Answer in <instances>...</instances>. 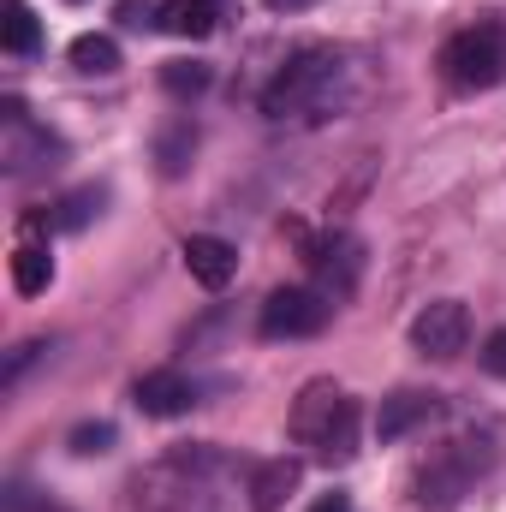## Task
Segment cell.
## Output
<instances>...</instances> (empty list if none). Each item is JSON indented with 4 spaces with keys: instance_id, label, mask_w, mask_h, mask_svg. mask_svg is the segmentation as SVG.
I'll list each match as a JSON object with an SVG mask.
<instances>
[{
    "instance_id": "cell-1",
    "label": "cell",
    "mask_w": 506,
    "mask_h": 512,
    "mask_svg": "<svg viewBox=\"0 0 506 512\" xmlns=\"http://www.w3.org/2000/svg\"><path fill=\"white\" fill-rule=\"evenodd\" d=\"M346 102H352V66H346L340 48H322V42L316 48H298L280 66V78L262 90V108L274 120H304V126L340 114Z\"/></svg>"
},
{
    "instance_id": "cell-2",
    "label": "cell",
    "mask_w": 506,
    "mask_h": 512,
    "mask_svg": "<svg viewBox=\"0 0 506 512\" xmlns=\"http://www.w3.org/2000/svg\"><path fill=\"white\" fill-rule=\"evenodd\" d=\"M441 78L453 90H495L506 84V18H477L441 42Z\"/></svg>"
},
{
    "instance_id": "cell-3",
    "label": "cell",
    "mask_w": 506,
    "mask_h": 512,
    "mask_svg": "<svg viewBox=\"0 0 506 512\" xmlns=\"http://www.w3.org/2000/svg\"><path fill=\"white\" fill-rule=\"evenodd\" d=\"M489 441H471V435H459V441H447L441 453H429L423 465H417V477H411V489H417V501L423 507H453L483 471H489Z\"/></svg>"
},
{
    "instance_id": "cell-4",
    "label": "cell",
    "mask_w": 506,
    "mask_h": 512,
    "mask_svg": "<svg viewBox=\"0 0 506 512\" xmlns=\"http://www.w3.org/2000/svg\"><path fill=\"white\" fill-rule=\"evenodd\" d=\"M60 155H66V143H60L48 126H36L30 108H24L18 96L0 102V167H6L12 179L42 173V167H60Z\"/></svg>"
},
{
    "instance_id": "cell-5",
    "label": "cell",
    "mask_w": 506,
    "mask_h": 512,
    "mask_svg": "<svg viewBox=\"0 0 506 512\" xmlns=\"http://www.w3.org/2000/svg\"><path fill=\"white\" fill-rule=\"evenodd\" d=\"M334 322V298L316 292V286H280L262 298V316H256V334L262 340H310Z\"/></svg>"
},
{
    "instance_id": "cell-6",
    "label": "cell",
    "mask_w": 506,
    "mask_h": 512,
    "mask_svg": "<svg viewBox=\"0 0 506 512\" xmlns=\"http://www.w3.org/2000/svg\"><path fill=\"white\" fill-rule=\"evenodd\" d=\"M298 233V227H292ZM298 245H304V268H310V280H316V292H328L334 304H346L352 292H358V274H364V245L352 239V233H298Z\"/></svg>"
},
{
    "instance_id": "cell-7",
    "label": "cell",
    "mask_w": 506,
    "mask_h": 512,
    "mask_svg": "<svg viewBox=\"0 0 506 512\" xmlns=\"http://www.w3.org/2000/svg\"><path fill=\"white\" fill-rule=\"evenodd\" d=\"M465 340H471V310H465L459 298H435V304H423L417 322H411V346H417L423 358H459Z\"/></svg>"
},
{
    "instance_id": "cell-8",
    "label": "cell",
    "mask_w": 506,
    "mask_h": 512,
    "mask_svg": "<svg viewBox=\"0 0 506 512\" xmlns=\"http://www.w3.org/2000/svg\"><path fill=\"white\" fill-rule=\"evenodd\" d=\"M346 399H352V393L334 387L328 376H322V382H304L298 405H292V441H298V447H322V435L334 429V417H340Z\"/></svg>"
},
{
    "instance_id": "cell-9",
    "label": "cell",
    "mask_w": 506,
    "mask_h": 512,
    "mask_svg": "<svg viewBox=\"0 0 506 512\" xmlns=\"http://www.w3.org/2000/svg\"><path fill=\"white\" fill-rule=\"evenodd\" d=\"M298 483H304V459H292V453H280V459H262V465L251 471V483H245L251 512H280L292 495H298Z\"/></svg>"
},
{
    "instance_id": "cell-10",
    "label": "cell",
    "mask_w": 506,
    "mask_h": 512,
    "mask_svg": "<svg viewBox=\"0 0 506 512\" xmlns=\"http://www.w3.org/2000/svg\"><path fill=\"white\" fill-rule=\"evenodd\" d=\"M441 411V393H423V387H399V393H387L376 411V435L381 441H405L417 423H429Z\"/></svg>"
},
{
    "instance_id": "cell-11",
    "label": "cell",
    "mask_w": 506,
    "mask_h": 512,
    "mask_svg": "<svg viewBox=\"0 0 506 512\" xmlns=\"http://www.w3.org/2000/svg\"><path fill=\"white\" fill-rule=\"evenodd\" d=\"M185 268H191L197 286L221 292V286L239 274V251H233L227 239H215V233H191V239H185Z\"/></svg>"
},
{
    "instance_id": "cell-12",
    "label": "cell",
    "mask_w": 506,
    "mask_h": 512,
    "mask_svg": "<svg viewBox=\"0 0 506 512\" xmlns=\"http://www.w3.org/2000/svg\"><path fill=\"white\" fill-rule=\"evenodd\" d=\"M131 399H137V411H143V417H185V411L197 405V387L185 382L179 370H149V376L137 382Z\"/></svg>"
},
{
    "instance_id": "cell-13",
    "label": "cell",
    "mask_w": 506,
    "mask_h": 512,
    "mask_svg": "<svg viewBox=\"0 0 506 512\" xmlns=\"http://www.w3.org/2000/svg\"><path fill=\"white\" fill-rule=\"evenodd\" d=\"M155 24H161L167 36L203 42V36L221 24V6H215V0H161V6H155Z\"/></svg>"
},
{
    "instance_id": "cell-14",
    "label": "cell",
    "mask_w": 506,
    "mask_h": 512,
    "mask_svg": "<svg viewBox=\"0 0 506 512\" xmlns=\"http://www.w3.org/2000/svg\"><path fill=\"white\" fill-rule=\"evenodd\" d=\"M197 120L191 114H179V120H167V126L155 131V167L167 173V179H179L185 167H191V155H197Z\"/></svg>"
},
{
    "instance_id": "cell-15",
    "label": "cell",
    "mask_w": 506,
    "mask_h": 512,
    "mask_svg": "<svg viewBox=\"0 0 506 512\" xmlns=\"http://www.w3.org/2000/svg\"><path fill=\"white\" fill-rule=\"evenodd\" d=\"M102 203H108V191H102V185H84V191L60 197V203L48 209V221H54V233H84V227L102 215Z\"/></svg>"
},
{
    "instance_id": "cell-16",
    "label": "cell",
    "mask_w": 506,
    "mask_h": 512,
    "mask_svg": "<svg viewBox=\"0 0 506 512\" xmlns=\"http://www.w3.org/2000/svg\"><path fill=\"white\" fill-rule=\"evenodd\" d=\"M48 280H54V256L42 251V245H18V251H12V286H18L24 298L48 292Z\"/></svg>"
},
{
    "instance_id": "cell-17",
    "label": "cell",
    "mask_w": 506,
    "mask_h": 512,
    "mask_svg": "<svg viewBox=\"0 0 506 512\" xmlns=\"http://www.w3.org/2000/svg\"><path fill=\"white\" fill-rule=\"evenodd\" d=\"M0 42H6V54H36V48H42V24H36V12H30L24 0H6Z\"/></svg>"
},
{
    "instance_id": "cell-18",
    "label": "cell",
    "mask_w": 506,
    "mask_h": 512,
    "mask_svg": "<svg viewBox=\"0 0 506 512\" xmlns=\"http://www.w3.org/2000/svg\"><path fill=\"white\" fill-rule=\"evenodd\" d=\"M72 66H78V72H90V78H108V72H120V42L90 30V36H78V42H72Z\"/></svg>"
},
{
    "instance_id": "cell-19",
    "label": "cell",
    "mask_w": 506,
    "mask_h": 512,
    "mask_svg": "<svg viewBox=\"0 0 506 512\" xmlns=\"http://www.w3.org/2000/svg\"><path fill=\"white\" fill-rule=\"evenodd\" d=\"M209 78H215V72H209L203 60H167V66H161L167 96H203V90H209Z\"/></svg>"
},
{
    "instance_id": "cell-20",
    "label": "cell",
    "mask_w": 506,
    "mask_h": 512,
    "mask_svg": "<svg viewBox=\"0 0 506 512\" xmlns=\"http://www.w3.org/2000/svg\"><path fill=\"white\" fill-rule=\"evenodd\" d=\"M66 447H72L78 459H90V453H108V447H114V423H78Z\"/></svg>"
},
{
    "instance_id": "cell-21",
    "label": "cell",
    "mask_w": 506,
    "mask_h": 512,
    "mask_svg": "<svg viewBox=\"0 0 506 512\" xmlns=\"http://www.w3.org/2000/svg\"><path fill=\"white\" fill-rule=\"evenodd\" d=\"M6 512H66V507L48 501V495H30L24 483H12V489H6Z\"/></svg>"
},
{
    "instance_id": "cell-22",
    "label": "cell",
    "mask_w": 506,
    "mask_h": 512,
    "mask_svg": "<svg viewBox=\"0 0 506 512\" xmlns=\"http://www.w3.org/2000/svg\"><path fill=\"white\" fill-rule=\"evenodd\" d=\"M483 370L506 382V328H495V334H489V346H483Z\"/></svg>"
},
{
    "instance_id": "cell-23",
    "label": "cell",
    "mask_w": 506,
    "mask_h": 512,
    "mask_svg": "<svg viewBox=\"0 0 506 512\" xmlns=\"http://www.w3.org/2000/svg\"><path fill=\"white\" fill-rule=\"evenodd\" d=\"M310 512H352V495H322Z\"/></svg>"
},
{
    "instance_id": "cell-24",
    "label": "cell",
    "mask_w": 506,
    "mask_h": 512,
    "mask_svg": "<svg viewBox=\"0 0 506 512\" xmlns=\"http://www.w3.org/2000/svg\"><path fill=\"white\" fill-rule=\"evenodd\" d=\"M274 12H304V6H316V0H268Z\"/></svg>"
},
{
    "instance_id": "cell-25",
    "label": "cell",
    "mask_w": 506,
    "mask_h": 512,
    "mask_svg": "<svg viewBox=\"0 0 506 512\" xmlns=\"http://www.w3.org/2000/svg\"><path fill=\"white\" fill-rule=\"evenodd\" d=\"M72 6H78V0H72Z\"/></svg>"
}]
</instances>
